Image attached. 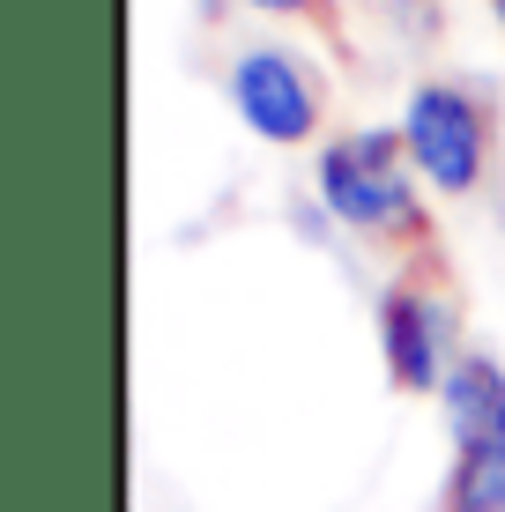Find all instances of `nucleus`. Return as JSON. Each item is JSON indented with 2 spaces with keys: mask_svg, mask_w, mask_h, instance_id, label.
<instances>
[{
  "mask_svg": "<svg viewBox=\"0 0 505 512\" xmlns=\"http://www.w3.org/2000/svg\"><path fill=\"white\" fill-rule=\"evenodd\" d=\"M424 179L409 164L402 127H350L335 141H320L312 156V201L327 223H342L350 238H379V245H424L431 216H424Z\"/></svg>",
  "mask_w": 505,
  "mask_h": 512,
  "instance_id": "f257e3e1",
  "label": "nucleus"
},
{
  "mask_svg": "<svg viewBox=\"0 0 505 512\" xmlns=\"http://www.w3.org/2000/svg\"><path fill=\"white\" fill-rule=\"evenodd\" d=\"M402 141H409L416 179L431 193H446V201H468V193H483V179H491V104L454 75H431V82L409 90Z\"/></svg>",
  "mask_w": 505,
  "mask_h": 512,
  "instance_id": "f03ea898",
  "label": "nucleus"
},
{
  "mask_svg": "<svg viewBox=\"0 0 505 512\" xmlns=\"http://www.w3.org/2000/svg\"><path fill=\"white\" fill-rule=\"evenodd\" d=\"M379 357H387V379L402 386V394L439 401L446 372L468 357L461 305H454V290H446V275L402 268L387 290H379Z\"/></svg>",
  "mask_w": 505,
  "mask_h": 512,
  "instance_id": "7ed1b4c3",
  "label": "nucleus"
},
{
  "mask_svg": "<svg viewBox=\"0 0 505 512\" xmlns=\"http://www.w3.org/2000/svg\"><path fill=\"white\" fill-rule=\"evenodd\" d=\"M223 97H231L238 127L268 149H298L320 134V75L298 60L290 45H238L223 67Z\"/></svg>",
  "mask_w": 505,
  "mask_h": 512,
  "instance_id": "20e7f679",
  "label": "nucleus"
},
{
  "mask_svg": "<svg viewBox=\"0 0 505 512\" xmlns=\"http://www.w3.org/2000/svg\"><path fill=\"white\" fill-rule=\"evenodd\" d=\"M439 416H446V446L454 453H483L505 446V364L491 349H468L439 386Z\"/></svg>",
  "mask_w": 505,
  "mask_h": 512,
  "instance_id": "39448f33",
  "label": "nucleus"
},
{
  "mask_svg": "<svg viewBox=\"0 0 505 512\" xmlns=\"http://www.w3.org/2000/svg\"><path fill=\"white\" fill-rule=\"evenodd\" d=\"M439 512H505V446L454 453L439 483Z\"/></svg>",
  "mask_w": 505,
  "mask_h": 512,
  "instance_id": "423d86ee",
  "label": "nucleus"
},
{
  "mask_svg": "<svg viewBox=\"0 0 505 512\" xmlns=\"http://www.w3.org/2000/svg\"><path fill=\"white\" fill-rule=\"evenodd\" d=\"M260 15H320V0H246Z\"/></svg>",
  "mask_w": 505,
  "mask_h": 512,
  "instance_id": "0eeeda50",
  "label": "nucleus"
},
{
  "mask_svg": "<svg viewBox=\"0 0 505 512\" xmlns=\"http://www.w3.org/2000/svg\"><path fill=\"white\" fill-rule=\"evenodd\" d=\"M491 15H498V30H505V0H491Z\"/></svg>",
  "mask_w": 505,
  "mask_h": 512,
  "instance_id": "6e6552de",
  "label": "nucleus"
}]
</instances>
